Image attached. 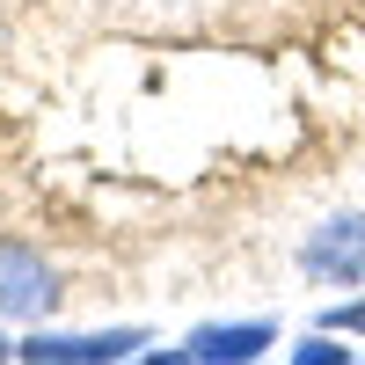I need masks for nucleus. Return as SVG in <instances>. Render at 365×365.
<instances>
[{
	"label": "nucleus",
	"mask_w": 365,
	"mask_h": 365,
	"mask_svg": "<svg viewBox=\"0 0 365 365\" xmlns=\"http://www.w3.org/2000/svg\"><path fill=\"white\" fill-rule=\"evenodd\" d=\"M146 344V329H29V336L15 344V358L22 365H125V358H139Z\"/></svg>",
	"instance_id": "obj_1"
},
{
	"label": "nucleus",
	"mask_w": 365,
	"mask_h": 365,
	"mask_svg": "<svg viewBox=\"0 0 365 365\" xmlns=\"http://www.w3.org/2000/svg\"><path fill=\"white\" fill-rule=\"evenodd\" d=\"M299 270L314 285L365 292V212H329V220L299 241Z\"/></svg>",
	"instance_id": "obj_2"
},
{
	"label": "nucleus",
	"mask_w": 365,
	"mask_h": 365,
	"mask_svg": "<svg viewBox=\"0 0 365 365\" xmlns=\"http://www.w3.org/2000/svg\"><path fill=\"white\" fill-rule=\"evenodd\" d=\"M58 307V270L37 241L8 234L0 241V322H44Z\"/></svg>",
	"instance_id": "obj_3"
},
{
	"label": "nucleus",
	"mask_w": 365,
	"mask_h": 365,
	"mask_svg": "<svg viewBox=\"0 0 365 365\" xmlns=\"http://www.w3.org/2000/svg\"><path fill=\"white\" fill-rule=\"evenodd\" d=\"M182 351H190L197 365H256L263 351H278V322L270 314H249V322H205L182 336Z\"/></svg>",
	"instance_id": "obj_4"
},
{
	"label": "nucleus",
	"mask_w": 365,
	"mask_h": 365,
	"mask_svg": "<svg viewBox=\"0 0 365 365\" xmlns=\"http://www.w3.org/2000/svg\"><path fill=\"white\" fill-rule=\"evenodd\" d=\"M285 365H365L358 351H351V336H329V329H307L292 351H285Z\"/></svg>",
	"instance_id": "obj_5"
},
{
	"label": "nucleus",
	"mask_w": 365,
	"mask_h": 365,
	"mask_svg": "<svg viewBox=\"0 0 365 365\" xmlns=\"http://www.w3.org/2000/svg\"><path fill=\"white\" fill-rule=\"evenodd\" d=\"M314 329H329V336H351V344H358V336H365V292H358V299H336V307H322Z\"/></svg>",
	"instance_id": "obj_6"
},
{
	"label": "nucleus",
	"mask_w": 365,
	"mask_h": 365,
	"mask_svg": "<svg viewBox=\"0 0 365 365\" xmlns=\"http://www.w3.org/2000/svg\"><path fill=\"white\" fill-rule=\"evenodd\" d=\"M125 365H197V358L175 344V351H139V358H125Z\"/></svg>",
	"instance_id": "obj_7"
},
{
	"label": "nucleus",
	"mask_w": 365,
	"mask_h": 365,
	"mask_svg": "<svg viewBox=\"0 0 365 365\" xmlns=\"http://www.w3.org/2000/svg\"><path fill=\"white\" fill-rule=\"evenodd\" d=\"M8 358H15V344H8V336H0V365H8Z\"/></svg>",
	"instance_id": "obj_8"
}]
</instances>
